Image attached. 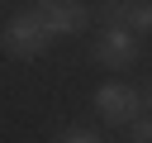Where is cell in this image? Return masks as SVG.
<instances>
[{
	"label": "cell",
	"mask_w": 152,
	"mask_h": 143,
	"mask_svg": "<svg viewBox=\"0 0 152 143\" xmlns=\"http://www.w3.org/2000/svg\"><path fill=\"white\" fill-rule=\"evenodd\" d=\"M0 43H5V52L10 57H43L48 52V43H52V33L43 29V19L33 14V10H24V14H14L10 24H5V33H0Z\"/></svg>",
	"instance_id": "1"
},
{
	"label": "cell",
	"mask_w": 152,
	"mask_h": 143,
	"mask_svg": "<svg viewBox=\"0 0 152 143\" xmlns=\"http://www.w3.org/2000/svg\"><path fill=\"white\" fill-rule=\"evenodd\" d=\"M95 110H100V119L104 124H133L138 114H142V91L138 86H124V81H104L100 91H95Z\"/></svg>",
	"instance_id": "2"
},
{
	"label": "cell",
	"mask_w": 152,
	"mask_h": 143,
	"mask_svg": "<svg viewBox=\"0 0 152 143\" xmlns=\"http://www.w3.org/2000/svg\"><path fill=\"white\" fill-rule=\"evenodd\" d=\"M95 62L109 67V72H124L138 62V33L124 29V24H104V33L95 38Z\"/></svg>",
	"instance_id": "3"
},
{
	"label": "cell",
	"mask_w": 152,
	"mask_h": 143,
	"mask_svg": "<svg viewBox=\"0 0 152 143\" xmlns=\"http://www.w3.org/2000/svg\"><path fill=\"white\" fill-rule=\"evenodd\" d=\"M33 14L43 19V29H48L52 38H71V33H81V29L90 24V14H86L81 0H38Z\"/></svg>",
	"instance_id": "4"
},
{
	"label": "cell",
	"mask_w": 152,
	"mask_h": 143,
	"mask_svg": "<svg viewBox=\"0 0 152 143\" xmlns=\"http://www.w3.org/2000/svg\"><path fill=\"white\" fill-rule=\"evenodd\" d=\"M104 19H109V24H124V29H133V33H152V5H138V0H119Z\"/></svg>",
	"instance_id": "5"
},
{
	"label": "cell",
	"mask_w": 152,
	"mask_h": 143,
	"mask_svg": "<svg viewBox=\"0 0 152 143\" xmlns=\"http://www.w3.org/2000/svg\"><path fill=\"white\" fill-rule=\"evenodd\" d=\"M52 143H104V138H100L95 129H62Z\"/></svg>",
	"instance_id": "6"
},
{
	"label": "cell",
	"mask_w": 152,
	"mask_h": 143,
	"mask_svg": "<svg viewBox=\"0 0 152 143\" xmlns=\"http://www.w3.org/2000/svg\"><path fill=\"white\" fill-rule=\"evenodd\" d=\"M128 138H133V143H152V114H138V119L128 124Z\"/></svg>",
	"instance_id": "7"
},
{
	"label": "cell",
	"mask_w": 152,
	"mask_h": 143,
	"mask_svg": "<svg viewBox=\"0 0 152 143\" xmlns=\"http://www.w3.org/2000/svg\"><path fill=\"white\" fill-rule=\"evenodd\" d=\"M142 105H147V114H152V81L142 86Z\"/></svg>",
	"instance_id": "8"
}]
</instances>
